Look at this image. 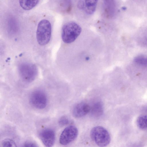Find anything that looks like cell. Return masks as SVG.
<instances>
[{
  "label": "cell",
  "mask_w": 147,
  "mask_h": 147,
  "mask_svg": "<svg viewBox=\"0 0 147 147\" xmlns=\"http://www.w3.org/2000/svg\"><path fill=\"white\" fill-rule=\"evenodd\" d=\"M30 101L31 105L35 108L38 109H42L47 106V97L43 91L36 90L31 94Z\"/></svg>",
  "instance_id": "5b68a950"
},
{
  "label": "cell",
  "mask_w": 147,
  "mask_h": 147,
  "mask_svg": "<svg viewBox=\"0 0 147 147\" xmlns=\"http://www.w3.org/2000/svg\"><path fill=\"white\" fill-rule=\"evenodd\" d=\"M78 130L77 128L73 125L66 127L62 132L59 139V143L66 145L74 141L77 137Z\"/></svg>",
  "instance_id": "8992f818"
},
{
  "label": "cell",
  "mask_w": 147,
  "mask_h": 147,
  "mask_svg": "<svg viewBox=\"0 0 147 147\" xmlns=\"http://www.w3.org/2000/svg\"><path fill=\"white\" fill-rule=\"evenodd\" d=\"M90 136L93 141L99 147L106 146L110 142L111 137L109 132L101 126L94 127L91 130Z\"/></svg>",
  "instance_id": "3957f363"
},
{
  "label": "cell",
  "mask_w": 147,
  "mask_h": 147,
  "mask_svg": "<svg viewBox=\"0 0 147 147\" xmlns=\"http://www.w3.org/2000/svg\"><path fill=\"white\" fill-rule=\"evenodd\" d=\"M1 147H17L15 142L12 140L7 138L2 142Z\"/></svg>",
  "instance_id": "5bb4252c"
},
{
  "label": "cell",
  "mask_w": 147,
  "mask_h": 147,
  "mask_svg": "<svg viewBox=\"0 0 147 147\" xmlns=\"http://www.w3.org/2000/svg\"><path fill=\"white\" fill-rule=\"evenodd\" d=\"M81 31V27L76 23L74 22H68L64 24L62 28V40L65 43H71L76 39Z\"/></svg>",
  "instance_id": "6da1fadb"
},
{
  "label": "cell",
  "mask_w": 147,
  "mask_h": 147,
  "mask_svg": "<svg viewBox=\"0 0 147 147\" xmlns=\"http://www.w3.org/2000/svg\"><path fill=\"white\" fill-rule=\"evenodd\" d=\"M19 74L22 80L27 82L33 81L37 73V67L34 64L29 63H23L18 66Z\"/></svg>",
  "instance_id": "277c9868"
},
{
  "label": "cell",
  "mask_w": 147,
  "mask_h": 147,
  "mask_svg": "<svg viewBox=\"0 0 147 147\" xmlns=\"http://www.w3.org/2000/svg\"><path fill=\"white\" fill-rule=\"evenodd\" d=\"M137 124L140 128L144 129L147 128V115L139 116L137 118Z\"/></svg>",
  "instance_id": "4fadbf2b"
},
{
  "label": "cell",
  "mask_w": 147,
  "mask_h": 147,
  "mask_svg": "<svg viewBox=\"0 0 147 147\" xmlns=\"http://www.w3.org/2000/svg\"><path fill=\"white\" fill-rule=\"evenodd\" d=\"M134 60L136 64L147 68V55H140L137 56L134 58Z\"/></svg>",
  "instance_id": "7c38bea8"
},
{
  "label": "cell",
  "mask_w": 147,
  "mask_h": 147,
  "mask_svg": "<svg viewBox=\"0 0 147 147\" xmlns=\"http://www.w3.org/2000/svg\"><path fill=\"white\" fill-rule=\"evenodd\" d=\"M97 0H80L78 3V7L89 15L95 12Z\"/></svg>",
  "instance_id": "ba28073f"
},
{
  "label": "cell",
  "mask_w": 147,
  "mask_h": 147,
  "mask_svg": "<svg viewBox=\"0 0 147 147\" xmlns=\"http://www.w3.org/2000/svg\"><path fill=\"white\" fill-rule=\"evenodd\" d=\"M92 115L95 117L101 116L103 112V107L102 103L100 102L95 103L91 108L90 111Z\"/></svg>",
  "instance_id": "30bf717a"
},
{
  "label": "cell",
  "mask_w": 147,
  "mask_h": 147,
  "mask_svg": "<svg viewBox=\"0 0 147 147\" xmlns=\"http://www.w3.org/2000/svg\"><path fill=\"white\" fill-rule=\"evenodd\" d=\"M40 138L44 145L47 147H51L54 144L55 139L54 131L51 129H43L39 134Z\"/></svg>",
  "instance_id": "52a82bcc"
},
{
  "label": "cell",
  "mask_w": 147,
  "mask_h": 147,
  "mask_svg": "<svg viewBox=\"0 0 147 147\" xmlns=\"http://www.w3.org/2000/svg\"><path fill=\"white\" fill-rule=\"evenodd\" d=\"M91 108L87 103L80 102L76 105L73 109L72 114L76 118H80L90 111Z\"/></svg>",
  "instance_id": "9c48e42d"
},
{
  "label": "cell",
  "mask_w": 147,
  "mask_h": 147,
  "mask_svg": "<svg viewBox=\"0 0 147 147\" xmlns=\"http://www.w3.org/2000/svg\"><path fill=\"white\" fill-rule=\"evenodd\" d=\"M69 123L68 119L65 116H63L59 119V123L61 126H64L67 124Z\"/></svg>",
  "instance_id": "2e32d148"
},
{
  "label": "cell",
  "mask_w": 147,
  "mask_h": 147,
  "mask_svg": "<svg viewBox=\"0 0 147 147\" xmlns=\"http://www.w3.org/2000/svg\"><path fill=\"white\" fill-rule=\"evenodd\" d=\"M51 26L49 21L46 19L40 20L38 25L36 37L38 44L44 46L49 42L51 36Z\"/></svg>",
  "instance_id": "7a4b0ae2"
},
{
  "label": "cell",
  "mask_w": 147,
  "mask_h": 147,
  "mask_svg": "<svg viewBox=\"0 0 147 147\" xmlns=\"http://www.w3.org/2000/svg\"><path fill=\"white\" fill-rule=\"evenodd\" d=\"M139 42L142 45L147 46V30L145 31L140 37Z\"/></svg>",
  "instance_id": "9a60e30c"
},
{
  "label": "cell",
  "mask_w": 147,
  "mask_h": 147,
  "mask_svg": "<svg viewBox=\"0 0 147 147\" xmlns=\"http://www.w3.org/2000/svg\"><path fill=\"white\" fill-rule=\"evenodd\" d=\"M39 0H20L19 4L21 7L25 10H30L38 3Z\"/></svg>",
  "instance_id": "8fae6325"
},
{
  "label": "cell",
  "mask_w": 147,
  "mask_h": 147,
  "mask_svg": "<svg viewBox=\"0 0 147 147\" xmlns=\"http://www.w3.org/2000/svg\"><path fill=\"white\" fill-rule=\"evenodd\" d=\"M23 147H38L37 145L34 142L31 141H27L23 144Z\"/></svg>",
  "instance_id": "e0dca14e"
}]
</instances>
